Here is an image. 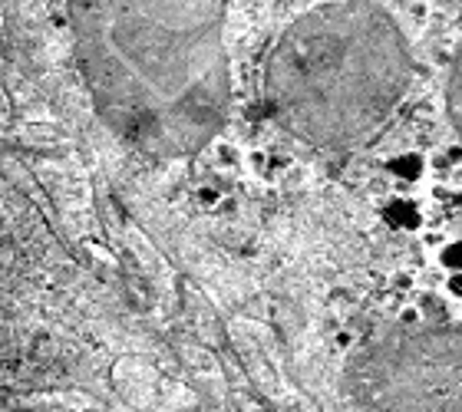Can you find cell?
Segmentation results:
<instances>
[{
  "mask_svg": "<svg viewBox=\"0 0 462 412\" xmlns=\"http://www.w3.org/2000/svg\"><path fill=\"white\" fill-rule=\"evenodd\" d=\"M96 112L152 159H185L224 126V0H70Z\"/></svg>",
  "mask_w": 462,
  "mask_h": 412,
  "instance_id": "6da1fadb",
  "label": "cell"
},
{
  "mask_svg": "<svg viewBox=\"0 0 462 412\" xmlns=\"http://www.w3.org/2000/svg\"><path fill=\"white\" fill-rule=\"evenodd\" d=\"M413 57L393 17L370 0L327 3L278 37L264 70L268 109L314 148H357L406 96Z\"/></svg>",
  "mask_w": 462,
  "mask_h": 412,
  "instance_id": "7a4b0ae2",
  "label": "cell"
},
{
  "mask_svg": "<svg viewBox=\"0 0 462 412\" xmlns=\"http://www.w3.org/2000/svg\"><path fill=\"white\" fill-rule=\"evenodd\" d=\"M347 389L373 412H462V324L370 343L350 360Z\"/></svg>",
  "mask_w": 462,
  "mask_h": 412,
  "instance_id": "3957f363",
  "label": "cell"
},
{
  "mask_svg": "<svg viewBox=\"0 0 462 412\" xmlns=\"http://www.w3.org/2000/svg\"><path fill=\"white\" fill-rule=\"evenodd\" d=\"M449 116H452V126L462 139V46L456 53V63H452V76H449Z\"/></svg>",
  "mask_w": 462,
  "mask_h": 412,
  "instance_id": "277c9868",
  "label": "cell"
}]
</instances>
